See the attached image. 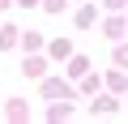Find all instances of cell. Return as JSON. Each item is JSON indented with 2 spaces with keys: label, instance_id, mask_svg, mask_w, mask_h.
I'll return each mask as SVG.
<instances>
[{
  "label": "cell",
  "instance_id": "cell-4",
  "mask_svg": "<svg viewBox=\"0 0 128 124\" xmlns=\"http://www.w3.org/2000/svg\"><path fill=\"white\" fill-rule=\"evenodd\" d=\"M86 69H90V64H86V60H81V56H77V60H73V64H68V73H73V77H81Z\"/></svg>",
  "mask_w": 128,
  "mask_h": 124
},
{
  "label": "cell",
  "instance_id": "cell-7",
  "mask_svg": "<svg viewBox=\"0 0 128 124\" xmlns=\"http://www.w3.org/2000/svg\"><path fill=\"white\" fill-rule=\"evenodd\" d=\"M115 60H120L124 69H128V47H120V51H115Z\"/></svg>",
  "mask_w": 128,
  "mask_h": 124
},
{
  "label": "cell",
  "instance_id": "cell-9",
  "mask_svg": "<svg viewBox=\"0 0 128 124\" xmlns=\"http://www.w3.org/2000/svg\"><path fill=\"white\" fill-rule=\"evenodd\" d=\"M17 5H26V9H30V5H38V0H17Z\"/></svg>",
  "mask_w": 128,
  "mask_h": 124
},
{
  "label": "cell",
  "instance_id": "cell-1",
  "mask_svg": "<svg viewBox=\"0 0 128 124\" xmlns=\"http://www.w3.org/2000/svg\"><path fill=\"white\" fill-rule=\"evenodd\" d=\"M13 43H17V30H13V26H0V51L13 47Z\"/></svg>",
  "mask_w": 128,
  "mask_h": 124
},
{
  "label": "cell",
  "instance_id": "cell-10",
  "mask_svg": "<svg viewBox=\"0 0 128 124\" xmlns=\"http://www.w3.org/2000/svg\"><path fill=\"white\" fill-rule=\"evenodd\" d=\"M4 5H9V0H0V9H4Z\"/></svg>",
  "mask_w": 128,
  "mask_h": 124
},
{
  "label": "cell",
  "instance_id": "cell-6",
  "mask_svg": "<svg viewBox=\"0 0 128 124\" xmlns=\"http://www.w3.org/2000/svg\"><path fill=\"white\" fill-rule=\"evenodd\" d=\"M43 5H47L51 13H60V9H64V0H43Z\"/></svg>",
  "mask_w": 128,
  "mask_h": 124
},
{
  "label": "cell",
  "instance_id": "cell-3",
  "mask_svg": "<svg viewBox=\"0 0 128 124\" xmlns=\"http://www.w3.org/2000/svg\"><path fill=\"white\" fill-rule=\"evenodd\" d=\"M43 90H47V94H68V86L56 81V77H51V81H43Z\"/></svg>",
  "mask_w": 128,
  "mask_h": 124
},
{
  "label": "cell",
  "instance_id": "cell-5",
  "mask_svg": "<svg viewBox=\"0 0 128 124\" xmlns=\"http://www.w3.org/2000/svg\"><path fill=\"white\" fill-rule=\"evenodd\" d=\"M98 111H115V98H98V103H94V115H98Z\"/></svg>",
  "mask_w": 128,
  "mask_h": 124
},
{
  "label": "cell",
  "instance_id": "cell-2",
  "mask_svg": "<svg viewBox=\"0 0 128 124\" xmlns=\"http://www.w3.org/2000/svg\"><path fill=\"white\" fill-rule=\"evenodd\" d=\"M43 69H47L43 60H26V69H22V73H26V77H43Z\"/></svg>",
  "mask_w": 128,
  "mask_h": 124
},
{
  "label": "cell",
  "instance_id": "cell-8",
  "mask_svg": "<svg viewBox=\"0 0 128 124\" xmlns=\"http://www.w3.org/2000/svg\"><path fill=\"white\" fill-rule=\"evenodd\" d=\"M107 9H124V0H107Z\"/></svg>",
  "mask_w": 128,
  "mask_h": 124
}]
</instances>
